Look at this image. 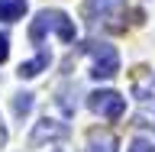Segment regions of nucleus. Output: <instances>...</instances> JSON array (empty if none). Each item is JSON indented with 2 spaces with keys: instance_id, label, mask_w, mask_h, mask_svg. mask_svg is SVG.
Instances as JSON below:
<instances>
[{
  "instance_id": "7ed1b4c3",
  "label": "nucleus",
  "mask_w": 155,
  "mask_h": 152,
  "mask_svg": "<svg viewBox=\"0 0 155 152\" xmlns=\"http://www.w3.org/2000/svg\"><path fill=\"white\" fill-rule=\"evenodd\" d=\"M126 13V0H87L84 16L91 26H120V16Z\"/></svg>"
},
{
  "instance_id": "423d86ee",
  "label": "nucleus",
  "mask_w": 155,
  "mask_h": 152,
  "mask_svg": "<svg viewBox=\"0 0 155 152\" xmlns=\"http://www.w3.org/2000/svg\"><path fill=\"white\" fill-rule=\"evenodd\" d=\"M48 62H52V55H48V52H39L36 58H29V62L19 65L16 75H19V78H36V75H42V71L48 68Z\"/></svg>"
},
{
  "instance_id": "9d476101",
  "label": "nucleus",
  "mask_w": 155,
  "mask_h": 152,
  "mask_svg": "<svg viewBox=\"0 0 155 152\" xmlns=\"http://www.w3.org/2000/svg\"><path fill=\"white\" fill-rule=\"evenodd\" d=\"M126 152H155V146L149 143V139H142V136H139V139H133V143H129V149Z\"/></svg>"
},
{
  "instance_id": "0eeeda50",
  "label": "nucleus",
  "mask_w": 155,
  "mask_h": 152,
  "mask_svg": "<svg viewBox=\"0 0 155 152\" xmlns=\"http://www.w3.org/2000/svg\"><path fill=\"white\" fill-rule=\"evenodd\" d=\"M84 152H116V136L113 133H91Z\"/></svg>"
},
{
  "instance_id": "9b49d317",
  "label": "nucleus",
  "mask_w": 155,
  "mask_h": 152,
  "mask_svg": "<svg viewBox=\"0 0 155 152\" xmlns=\"http://www.w3.org/2000/svg\"><path fill=\"white\" fill-rule=\"evenodd\" d=\"M10 58V39H7V32H0V65Z\"/></svg>"
},
{
  "instance_id": "6e6552de",
  "label": "nucleus",
  "mask_w": 155,
  "mask_h": 152,
  "mask_svg": "<svg viewBox=\"0 0 155 152\" xmlns=\"http://www.w3.org/2000/svg\"><path fill=\"white\" fill-rule=\"evenodd\" d=\"M26 13V0H0V19L3 23H16Z\"/></svg>"
},
{
  "instance_id": "20e7f679",
  "label": "nucleus",
  "mask_w": 155,
  "mask_h": 152,
  "mask_svg": "<svg viewBox=\"0 0 155 152\" xmlns=\"http://www.w3.org/2000/svg\"><path fill=\"white\" fill-rule=\"evenodd\" d=\"M87 107H91V113L116 123L126 113V97L116 94V91H94V94H87Z\"/></svg>"
},
{
  "instance_id": "f03ea898",
  "label": "nucleus",
  "mask_w": 155,
  "mask_h": 152,
  "mask_svg": "<svg viewBox=\"0 0 155 152\" xmlns=\"http://www.w3.org/2000/svg\"><path fill=\"white\" fill-rule=\"evenodd\" d=\"M84 52L91 55V75H94L97 81H110V78H116V71H120V52H116L110 42L94 39V42L84 46Z\"/></svg>"
},
{
  "instance_id": "f8f14e48",
  "label": "nucleus",
  "mask_w": 155,
  "mask_h": 152,
  "mask_svg": "<svg viewBox=\"0 0 155 152\" xmlns=\"http://www.w3.org/2000/svg\"><path fill=\"white\" fill-rule=\"evenodd\" d=\"M3 146H7V126L0 123V149H3Z\"/></svg>"
},
{
  "instance_id": "1a4fd4ad",
  "label": "nucleus",
  "mask_w": 155,
  "mask_h": 152,
  "mask_svg": "<svg viewBox=\"0 0 155 152\" xmlns=\"http://www.w3.org/2000/svg\"><path fill=\"white\" fill-rule=\"evenodd\" d=\"M32 104H36V94H29V91H19V94L13 97V117H16V120L29 117V113H32Z\"/></svg>"
},
{
  "instance_id": "ddd939ff",
  "label": "nucleus",
  "mask_w": 155,
  "mask_h": 152,
  "mask_svg": "<svg viewBox=\"0 0 155 152\" xmlns=\"http://www.w3.org/2000/svg\"><path fill=\"white\" fill-rule=\"evenodd\" d=\"M55 152H61V149H55Z\"/></svg>"
},
{
  "instance_id": "f257e3e1",
  "label": "nucleus",
  "mask_w": 155,
  "mask_h": 152,
  "mask_svg": "<svg viewBox=\"0 0 155 152\" xmlns=\"http://www.w3.org/2000/svg\"><path fill=\"white\" fill-rule=\"evenodd\" d=\"M48 32H55L61 42H74L78 39V29L71 23V16L61 13V10H39L36 19H32V26H29V42L32 46H42Z\"/></svg>"
},
{
  "instance_id": "39448f33",
  "label": "nucleus",
  "mask_w": 155,
  "mask_h": 152,
  "mask_svg": "<svg viewBox=\"0 0 155 152\" xmlns=\"http://www.w3.org/2000/svg\"><path fill=\"white\" fill-rule=\"evenodd\" d=\"M65 136H68V123L52 120V117H42V120L32 126V133H29V146H32V149H39V146L58 143V139H65Z\"/></svg>"
}]
</instances>
